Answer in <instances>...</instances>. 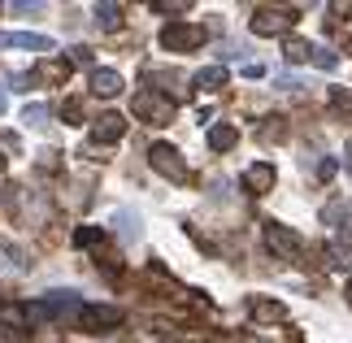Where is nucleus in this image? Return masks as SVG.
<instances>
[{
    "mask_svg": "<svg viewBox=\"0 0 352 343\" xmlns=\"http://www.w3.org/2000/svg\"><path fill=\"white\" fill-rule=\"evenodd\" d=\"M327 104H331V109H335L340 118H348V122H352V87H331Z\"/></svg>",
    "mask_w": 352,
    "mask_h": 343,
    "instance_id": "14",
    "label": "nucleus"
},
{
    "mask_svg": "<svg viewBox=\"0 0 352 343\" xmlns=\"http://www.w3.org/2000/svg\"><path fill=\"white\" fill-rule=\"evenodd\" d=\"M118 217H122V235H126V239H140V226H135L140 217H135V209H122Z\"/></svg>",
    "mask_w": 352,
    "mask_h": 343,
    "instance_id": "19",
    "label": "nucleus"
},
{
    "mask_svg": "<svg viewBox=\"0 0 352 343\" xmlns=\"http://www.w3.org/2000/svg\"><path fill=\"white\" fill-rule=\"evenodd\" d=\"M243 187L252 191V196H265L270 187H274V166H248V174H243Z\"/></svg>",
    "mask_w": 352,
    "mask_h": 343,
    "instance_id": "10",
    "label": "nucleus"
},
{
    "mask_svg": "<svg viewBox=\"0 0 352 343\" xmlns=\"http://www.w3.org/2000/svg\"><path fill=\"white\" fill-rule=\"evenodd\" d=\"M335 174H340V166H335V161H322V166H318V178H322V183H331Z\"/></svg>",
    "mask_w": 352,
    "mask_h": 343,
    "instance_id": "26",
    "label": "nucleus"
},
{
    "mask_svg": "<svg viewBox=\"0 0 352 343\" xmlns=\"http://www.w3.org/2000/svg\"><path fill=\"white\" fill-rule=\"evenodd\" d=\"M0 343H26V331H18V326H5V322H0Z\"/></svg>",
    "mask_w": 352,
    "mask_h": 343,
    "instance_id": "22",
    "label": "nucleus"
},
{
    "mask_svg": "<svg viewBox=\"0 0 352 343\" xmlns=\"http://www.w3.org/2000/svg\"><path fill=\"white\" fill-rule=\"evenodd\" d=\"M44 118H48L44 104H31V109H26V122H31V126H44Z\"/></svg>",
    "mask_w": 352,
    "mask_h": 343,
    "instance_id": "25",
    "label": "nucleus"
},
{
    "mask_svg": "<svg viewBox=\"0 0 352 343\" xmlns=\"http://www.w3.org/2000/svg\"><path fill=\"white\" fill-rule=\"evenodd\" d=\"M74 243H78V248H96V243H104V230L100 226H78L74 230Z\"/></svg>",
    "mask_w": 352,
    "mask_h": 343,
    "instance_id": "16",
    "label": "nucleus"
},
{
    "mask_svg": "<svg viewBox=\"0 0 352 343\" xmlns=\"http://www.w3.org/2000/svg\"><path fill=\"white\" fill-rule=\"evenodd\" d=\"M0 48H5V35H0Z\"/></svg>",
    "mask_w": 352,
    "mask_h": 343,
    "instance_id": "33",
    "label": "nucleus"
},
{
    "mask_svg": "<svg viewBox=\"0 0 352 343\" xmlns=\"http://www.w3.org/2000/svg\"><path fill=\"white\" fill-rule=\"evenodd\" d=\"M309 61H314L318 70H335V52H327V48H322V52H314Z\"/></svg>",
    "mask_w": 352,
    "mask_h": 343,
    "instance_id": "24",
    "label": "nucleus"
},
{
    "mask_svg": "<svg viewBox=\"0 0 352 343\" xmlns=\"http://www.w3.org/2000/svg\"><path fill=\"white\" fill-rule=\"evenodd\" d=\"M243 74H248V78H261L265 65H261V61H248V65H243Z\"/></svg>",
    "mask_w": 352,
    "mask_h": 343,
    "instance_id": "27",
    "label": "nucleus"
},
{
    "mask_svg": "<svg viewBox=\"0 0 352 343\" xmlns=\"http://www.w3.org/2000/svg\"><path fill=\"white\" fill-rule=\"evenodd\" d=\"M248 343H265V339H248Z\"/></svg>",
    "mask_w": 352,
    "mask_h": 343,
    "instance_id": "31",
    "label": "nucleus"
},
{
    "mask_svg": "<svg viewBox=\"0 0 352 343\" xmlns=\"http://www.w3.org/2000/svg\"><path fill=\"white\" fill-rule=\"evenodd\" d=\"M157 13H187V0H157Z\"/></svg>",
    "mask_w": 352,
    "mask_h": 343,
    "instance_id": "23",
    "label": "nucleus"
},
{
    "mask_svg": "<svg viewBox=\"0 0 352 343\" xmlns=\"http://www.w3.org/2000/svg\"><path fill=\"white\" fill-rule=\"evenodd\" d=\"M248 26H252V35H283L296 26V9H256Z\"/></svg>",
    "mask_w": 352,
    "mask_h": 343,
    "instance_id": "5",
    "label": "nucleus"
},
{
    "mask_svg": "<svg viewBox=\"0 0 352 343\" xmlns=\"http://www.w3.org/2000/svg\"><path fill=\"white\" fill-rule=\"evenodd\" d=\"M61 118H65V126H83V100L70 96V100L61 104Z\"/></svg>",
    "mask_w": 352,
    "mask_h": 343,
    "instance_id": "17",
    "label": "nucleus"
},
{
    "mask_svg": "<svg viewBox=\"0 0 352 343\" xmlns=\"http://www.w3.org/2000/svg\"><path fill=\"white\" fill-rule=\"evenodd\" d=\"M0 170H5V157H0Z\"/></svg>",
    "mask_w": 352,
    "mask_h": 343,
    "instance_id": "32",
    "label": "nucleus"
},
{
    "mask_svg": "<svg viewBox=\"0 0 352 343\" xmlns=\"http://www.w3.org/2000/svg\"><path fill=\"white\" fill-rule=\"evenodd\" d=\"M248 318H252V322H287V305H283V300L252 296V300H248Z\"/></svg>",
    "mask_w": 352,
    "mask_h": 343,
    "instance_id": "8",
    "label": "nucleus"
},
{
    "mask_svg": "<svg viewBox=\"0 0 352 343\" xmlns=\"http://www.w3.org/2000/svg\"><path fill=\"white\" fill-rule=\"evenodd\" d=\"M348 153H352V144H348Z\"/></svg>",
    "mask_w": 352,
    "mask_h": 343,
    "instance_id": "34",
    "label": "nucleus"
},
{
    "mask_svg": "<svg viewBox=\"0 0 352 343\" xmlns=\"http://www.w3.org/2000/svg\"><path fill=\"white\" fill-rule=\"evenodd\" d=\"M205 26H187V22H170L166 31H161V48L166 52H187V48H200L205 44Z\"/></svg>",
    "mask_w": 352,
    "mask_h": 343,
    "instance_id": "4",
    "label": "nucleus"
},
{
    "mask_svg": "<svg viewBox=\"0 0 352 343\" xmlns=\"http://www.w3.org/2000/svg\"><path fill=\"white\" fill-rule=\"evenodd\" d=\"M235 144H239V131L235 126H213L209 131V148H213V153H231Z\"/></svg>",
    "mask_w": 352,
    "mask_h": 343,
    "instance_id": "13",
    "label": "nucleus"
},
{
    "mask_svg": "<svg viewBox=\"0 0 352 343\" xmlns=\"http://www.w3.org/2000/svg\"><path fill=\"white\" fill-rule=\"evenodd\" d=\"M131 109H135V118L153 122V126H170L174 122V96H161V91H140L131 100Z\"/></svg>",
    "mask_w": 352,
    "mask_h": 343,
    "instance_id": "2",
    "label": "nucleus"
},
{
    "mask_svg": "<svg viewBox=\"0 0 352 343\" xmlns=\"http://www.w3.org/2000/svg\"><path fill=\"white\" fill-rule=\"evenodd\" d=\"M348 305H352V278H348Z\"/></svg>",
    "mask_w": 352,
    "mask_h": 343,
    "instance_id": "30",
    "label": "nucleus"
},
{
    "mask_svg": "<svg viewBox=\"0 0 352 343\" xmlns=\"http://www.w3.org/2000/svg\"><path fill=\"white\" fill-rule=\"evenodd\" d=\"M74 326L83 335H113L122 326V309H113V305H78Z\"/></svg>",
    "mask_w": 352,
    "mask_h": 343,
    "instance_id": "1",
    "label": "nucleus"
},
{
    "mask_svg": "<svg viewBox=\"0 0 352 343\" xmlns=\"http://www.w3.org/2000/svg\"><path fill=\"white\" fill-rule=\"evenodd\" d=\"M96 13H100V26H118L122 22V5H96Z\"/></svg>",
    "mask_w": 352,
    "mask_h": 343,
    "instance_id": "20",
    "label": "nucleus"
},
{
    "mask_svg": "<svg viewBox=\"0 0 352 343\" xmlns=\"http://www.w3.org/2000/svg\"><path fill=\"white\" fill-rule=\"evenodd\" d=\"M91 91L109 100V96H118V91H122V74H118V70H109V65H96V70H91Z\"/></svg>",
    "mask_w": 352,
    "mask_h": 343,
    "instance_id": "9",
    "label": "nucleus"
},
{
    "mask_svg": "<svg viewBox=\"0 0 352 343\" xmlns=\"http://www.w3.org/2000/svg\"><path fill=\"white\" fill-rule=\"evenodd\" d=\"M261 235L270 243V252H278V256H296V252H300V235L287 230V226H278V222H265Z\"/></svg>",
    "mask_w": 352,
    "mask_h": 343,
    "instance_id": "6",
    "label": "nucleus"
},
{
    "mask_svg": "<svg viewBox=\"0 0 352 343\" xmlns=\"http://www.w3.org/2000/svg\"><path fill=\"white\" fill-rule=\"evenodd\" d=\"M226 78H231V74H226V65H205V70H200L192 83H196L200 91H222V87H226Z\"/></svg>",
    "mask_w": 352,
    "mask_h": 343,
    "instance_id": "12",
    "label": "nucleus"
},
{
    "mask_svg": "<svg viewBox=\"0 0 352 343\" xmlns=\"http://www.w3.org/2000/svg\"><path fill=\"white\" fill-rule=\"evenodd\" d=\"M148 161H153V170L161 178H170V183H187L192 178V170H187V161L179 157V148L170 144H153V153H148Z\"/></svg>",
    "mask_w": 352,
    "mask_h": 343,
    "instance_id": "3",
    "label": "nucleus"
},
{
    "mask_svg": "<svg viewBox=\"0 0 352 343\" xmlns=\"http://www.w3.org/2000/svg\"><path fill=\"white\" fill-rule=\"evenodd\" d=\"M256 135H261L265 144H274V140H283V135H287V126H283V118H261V126H256Z\"/></svg>",
    "mask_w": 352,
    "mask_h": 343,
    "instance_id": "15",
    "label": "nucleus"
},
{
    "mask_svg": "<svg viewBox=\"0 0 352 343\" xmlns=\"http://www.w3.org/2000/svg\"><path fill=\"white\" fill-rule=\"evenodd\" d=\"M352 13V0H340V5H335V18H348Z\"/></svg>",
    "mask_w": 352,
    "mask_h": 343,
    "instance_id": "28",
    "label": "nucleus"
},
{
    "mask_svg": "<svg viewBox=\"0 0 352 343\" xmlns=\"http://www.w3.org/2000/svg\"><path fill=\"white\" fill-rule=\"evenodd\" d=\"M309 52H314V48H309L305 39H287V52H283V57H287V65H292V61L300 65V61H309Z\"/></svg>",
    "mask_w": 352,
    "mask_h": 343,
    "instance_id": "18",
    "label": "nucleus"
},
{
    "mask_svg": "<svg viewBox=\"0 0 352 343\" xmlns=\"http://www.w3.org/2000/svg\"><path fill=\"white\" fill-rule=\"evenodd\" d=\"M65 61H70V65H91V48L78 44V48H70V57H65ZM91 70H96V65H91Z\"/></svg>",
    "mask_w": 352,
    "mask_h": 343,
    "instance_id": "21",
    "label": "nucleus"
},
{
    "mask_svg": "<svg viewBox=\"0 0 352 343\" xmlns=\"http://www.w3.org/2000/svg\"><path fill=\"white\" fill-rule=\"evenodd\" d=\"M5 104H9V96H5V87H0V113H5Z\"/></svg>",
    "mask_w": 352,
    "mask_h": 343,
    "instance_id": "29",
    "label": "nucleus"
},
{
    "mask_svg": "<svg viewBox=\"0 0 352 343\" xmlns=\"http://www.w3.org/2000/svg\"><path fill=\"white\" fill-rule=\"evenodd\" d=\"M126 135V118L122 113H100L91 122V144H118Z\"/></svg>",
    "mask_w": 352,
    "mask_h": 343,
    "instance_id": "7",
    "label": "nucleus"
},
{
    "mask_svg": "<svg viewBox=\"0 0 352 343\" xmlns=\"http://www.w3.org/2000/svg\"><path fill=\"white\" fill-rule=\"evenodd\" d=\"M5 48H26V52H52V39H44V35H26V31H13V35H5Z\"/></svg>",
    "mask_w": 352,
    "mask_h": 343,
    "instance_id": "11",
    "label": "nucleus"
}]
</instances>
